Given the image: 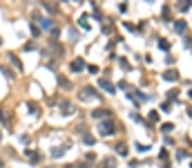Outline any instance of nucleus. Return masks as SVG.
I'll return each mask as SVG.
<instances>
[{
	"label": "nucleus",
	"instance_id": "obj_1",
	"mask_svg": "<svg viewBox=\"0 0 192 168\" xmlns=\"http://www.w3.org/2000/svg\"><path fill=\"white\" fill-rule=\"evenodd\" d=\"M78 101H101V97H98V92H96V87L92 85H85L81 92H78Z\"/></svg>",
	"mask_w": 192,
	"mask_h": 168
},
{
	"label": "nucleus",
	"instance_id": "obj_2",
	"mask_svg": "<svg viewBox=\"0 0 192 168\" xmlns=\"http://www.w3.org/2000/svg\"><path fill=\"white\" fill-rule=\"evenodd\" d=\"M114 130H116V123L112 119H105V121L98 123V132L101 135H114Z\"/></svg>",
	"mask_w": 192,
	"mask_h": 168
},
{
	"label": "nucleus",
	"instance_id": "obj_3",
	"mask_svg": "<svg viewBox=\"0 0 192 168\" xmlns=\"http://www.w3.org/2000/svg\"><path fill=\"white\" fill-rule=\"evenodd\" d=\"M34 20L38 23L43 29H54V27H51V20H49V18H43V16H34Z\"/></svg>",
	"mask_w": 192,
	"mask_h": 168
},
{
	"label": "nucleus",
	"instance_id": "obj_4",
	"mask_svg": "<svg viewBox=\"0 0 192 168\" xmlns=\"http://www.w3.org/2000/svg\"><path fill=\"white\" fill-rule=\"evenodd\" d=\"M61 112H63V114H74V112H76V108L71 105L69 101H61Z\"/></svg>",
	"mask_w": 192,
	"mask_h": 168
},
{
	"label": "nucleus",
	"instance_id": "obj_5",
	"mask_svg": "<svg viewBox=\"0 0 192 168\" xmlns=\"http://www.w3.org/2000/svg\"><path fill=\"white\" fill-rule=\"evenodd\" d=\"M92 117H94V119H110L112 112L110 110H94V112H92Z\"/></svg>",
	"mask_w": 192,
	"mask_h": 168
},
{
	"label": "nucleus",
	"instance_id": "obj_6",
	"mask_svg": "<svg viewBox=\"0 0 192 168\" xmlns=\"http://www.w3.org/2000/svg\"><path fill=\"white\" fill-rule=\"evenodd\" d=\"M163 79H165V81H177L179 72L177 70H165V72H163Z\"/></svg>",
	"mask_w": 192,
	"mask_h": 168
},
{
	"label": "nucleus",
	"instance_id": "obj_7",
	"mask_svg": "<svg viewBox=\"0 0 192 168\" xmlns=\"http://www.w3.org/2000/svg\"><path fill=\"white\" fill-rule=\"evenodd\" d=\"M65 150H67V146H56V148H51V157L54 159H58V157H63V155H65Z\"/></svg>",
	"mask_w": 192,
	"mask_h": 168
},
{
	"label": "nucleus",
	"instance_id": "obj_8",
	"mask_svg": "<svg viewBox=\"0 0 192 168\" xmlns=\"http://www.w3.org/2000/svg\"><path fill=\"white\" fill-rule=\"evenodd\" d=\"M83 67H85V61H83V58H76V61H71V72H81Z\"/></svg>",
	"mask_w": 192,
	"mask_h": 168
},
{
	"label": "nucleus",
	"instance_id": "obj_9",
	"mask_svg": "<svg viewBox=\"0 0 192 168\" xmlns=\"http://www.w3.org/2000/svg\"><path fill=\"white\" fill-rule=\"evenodd\" d=\"M43 7H45V9L49 11L51 16H56V14H58V9H56V5H54V2H49V0H43Z\"/></svg>",
	"mask_w": 192,
	"mask_h": 168
},
{
	"label": "nucleus",
	"instance_id": "obj_10",
	"mask_svg": "<svg viewBox=\"0 0 192 168\" xmlns=\"http://www.w3.org/2000/svg\"><path fill=\"white\" fill-rule=\"evenodd\" d=\"M27 159H29V164H40V155L36 153V150H29V153H27Z\"/></svg>",
	"mask_w": 192,
	"mask_h": 168
},
{
	"label": "nucleus",
	"instance_id": "obj_11",
	"mask_svg": "<svg viewBox=\"0 0 192 168\" xmlns=\"http://www.w3.org/2000/svg\"><path fill=\"white\" fill-rule=\"evenodd\" d=\"M114 166H116V161H114V157H105V159H103V164H101L98 168H114Z\"/></svg>",
	"mask_w": 192,
	"mask_h": 168
},
{
	"label": "nucleus",
	"instance_id": "obj_12",
	"mask_svg": "<svg viewBox=\"0 0 192 168\" xmlns=\"http://www.w3.org/2000/svg\"><path fill=\"white\" fill-rule=\"evenodd\" d=\"M192 7V0H179V9L181 11H188Z\"/></svg>",
	"mask_w": 192,
	"mask_h": 168
},
{
	"label": "nucleus",
	"instance_id": "obj_13",
	"mask_svg": "<svg viewBox=\"0 0 192 168\" xmlns=\"http://www.w3.org/2000/svg\"><path fill=\"white\" fill-rule=\"evenodd\" d=\"M174 29H177V34H183L186 31V20H177L174 23Z\"/></svg>",
	"mask_w": 192,
	"mask_h": 168
},
{
	"label": "nucleus",
	"instance_id": "obj_14",
	"mask_svg": "<svg viewBox=\"0 0 192 168\" xmlns=\"http://www.w3.org/2000/svg\"><path fill=\"white\" fill-rule=\"evenodd\" d=\"M98 85H101V87H103V90H105V92H114V85H112L110 81H101V83H98Z\"/></svg>",
	"mask_w": 192,
	"mask_h": 168
},
{
	"label": "nucleus",
	"instance_id": "obj_15",
	"mask_svg": "<svg viewBox=\"0 0 192 168\" xmlns=\"http://www.w3.org/2000/svg\"><path fill=\"white\" fill-rule=\"evenodd\" d=\"M9 61H11V63H14V67H16V70H22V65H20V61H18V58H16V56H14V54H9Z\"/></svg>",
	"mask_w": 192,
	"mask_h": 168
},
{
	"label": "nucleus",
	"instance_id": "obj_16",
	"mask_svg": "<svg viewBox=\"0 0 192 168\" xmlns=\"http://www.w3.org/2000/svg\"><path fill=\"white\" fill-rule=\"evenodd\" d=\"M159 47H161L163 52H167V49H170V43H167L165 38H161V41H159Z\"/></svg>",
	"mask_w": 192,
	"mask_h": 168
},
{
	"label": "nucleus",
	"instance_id": "obj_17",
	"mask_svg": "<svg viewBox=\"0 0 192 168\" xmlns=\"http://www.w3.org/2000/svg\"><path fill=\"white\" fill-rule=\"evenodd\" d=\"M61 85H63V90H71V83L67 81V79H63V76H61Z\"/></svg>",
	"mask_w": 192,
	"mask_h": 168
},
{
	"label": "nucleus",
	"instance_id": "obj_18",
	"mask_svg": "<svg viewBox=\"0 0 192 168\" xmlns=\"http://www.w3.org/2000/svg\"><path fill=\"white\" fill-rule=\"evenodd\" d=\"M83 141H85L87 146H94V141H96V139H94V137H90V135H85V139H83Z\"/></svg>",
	"mask_w": 192,
	"mask_h": 168
},
{
	"label": "nucleus",
	"instance_id": "obj_19",
	"mask_svg": "<svg viewBox=\"0 0 192 168\" xmlns=\"http://www.w3.org/2000/svg\"><path fill=\"white\" fill-rule=\"evenodd\" d=\"M116 150H118V153H121V155H125V153H127V148H125V143H118V146H116Z\"/></svg>",
	"mask_w": 192,
	"mask_h": 168
},
{
	"label": "nucleus",
	"instance_id": "obj_20",
	"mask_svg": "<svg viewBox=\"0 0 192 168\" xmlns=\"http://www.w3.org/2000/svg\"><path fill=\"white\" fill-rule=\"evenodd\" d=\"M78 23H81V27H83V29H87V27H90V23H87V18H85V16H83V18H81Z\"/></svg>",
	"mask_w": 192,
	"mask_h": 168
},
{
	"label": "nucleus",
	"instance_id": "obj_21",
	"mask_svg": "<svg viewBox=\"0 0 192 168\" xmlns=\"http://www.w3.org/2000/svg\"><path fill=\"white\" fill-rule=\"evenodd\" d=\"M31 34H34V36H40V29H38V25H31Z\"/></svg>",
	"mask_w": 192,
	"mask_h": 168
},
{
	"label": "nucleus",
	"instance_id": "obj_22",
	"mask_svg": "<svg viewBox=\"0 0 192 168\" xmlns=\"http://www.w3.org/2000/svg\"><path fill=\"white\" fill-rule=\"evenodd\" d=\"M20 143H22V146H29V137H27V135H22V137H20Z\"/></svg>",
	"mask_w": 192,
	"mask_h": 168
},
{
	"label": "nucleus",
	"instance_id": "obj_23",
	"mask_svg": "<svg viewBox=\"0 0 192 168\" xmlns=\"http://www.w3.org/2000/svg\"><path fill=\"white\" fill-rule=\"evenodd\" d=\"M161 110H163V112H170V110H172V105H170V103L165 101V103H163V105H161Z\"/></svg>",
	"mask_w": 192,
	"mask_h": 168
},
{
	"label": "nucleus",
	"instance_id": "obj_24",
	"mask_svg": "<svg viewBox=\"0 0 192 168\" xmlns=\"http://www.w3.org/2000/svg\"><path fill=\"white\" fill-rule=\"evenodd\" d=\"M157 119H159V114H157V112H152V114H150V123H157Z\"/></svg>",
	"mask_w": 192,
	"mask_h": 168
},
{
	"label": "nucleus",
	"instance_id": "obj_25",
	"mask_svg": "<svg viewBox=\"0 0 192 168\" xmlns=\"http://www.w3.org/2000/svg\"><path fill=\"white\" fill-rule=\"evenodd\" d=\"M0 168H5V161H2V159H0Z\"/></svg>",
	"mask_w": 192,
	"mask_h": 168
},
{
	"label": "nucleus",
	"instance_id": "obj_26",
	"mask_svg": "<svg viewBox=\"0 0 192 168\" xmlns=\"http://www.w3.org/2000/svg\"><path fill=\"white\" fill-rule=\"evenodd\" d=\"M76 2H83V0H76Z\"/></svg>",
	"mask_w": 192,
	"mask_h": 168
},
{
	"label": "nucleus",
	"instance_id": "obj_27",
	"mask_svg": "<svg viewBox=\"0 0 192 168\" xmlns=\"http://www.w3.org/2000/svg\"><path fill=\"white\" fill-rule=\"evenodd\" d=\"M0 43H2V41H0Z\"/></svg>",
	"mask_w": 192,
	"mask_h": 168
}]
</instances>
